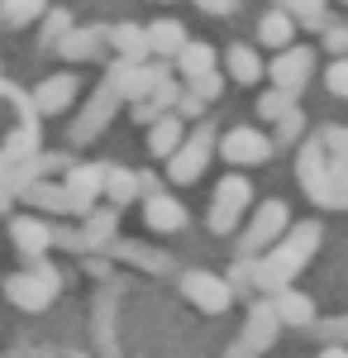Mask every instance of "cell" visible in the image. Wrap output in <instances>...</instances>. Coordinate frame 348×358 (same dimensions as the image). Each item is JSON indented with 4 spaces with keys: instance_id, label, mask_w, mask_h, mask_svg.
<instances>
[{
    "instance_id": "f35d334b",
    "label": "cell",
    "mask_w": 348,
    "mask_h": 358,
    "mask_svg": "<svg viewBox=\"0 0 348 358\" xmlns=\"http://www.w3.org/2000/svg\"><path fill=\"white\" fill-rule=\"evenodd\" d=\"M324 53H334V57H348V29L344 24H324Z\"/></svg>"
},
{
    "instance_id": "2e32d148",
    "label": "cell",
    "mask_w": 348,
    "mask_h": 358,
    "mask_svg": "<svg viewBox=\"0 0 348 358\" xmlns=\"http://www.w3.org/2000/svg\"><path fill=\"white\" fill-rule=\"evenodd\" d=\"M10 244L20 248L24 258H43L53 248V224L43 215H15L10 220Z\"/></svg>"
},
{
    "instance_id": "4316f807",
    "label": "cell",
    "mask_w": 348,
    "mask_h": 358,
    "mask_svg": "<svg viewBox=\"0 0 348 358\" xmlns=\"http://www.w3.org/2000/svg\"><path fill=\"white\" fill-rule=\"evenodd\" d=\"M296 29L300 24L277 5V10H268V15L258 20V43H263V48H287V43H296Z\"/></svg>"
},
{
    "instance_id": "30bf717a",
    "label": "cell",
    "mask_w": 348,
    "mask_h": 358,
    "mask_svg": "<svg viewBox=\"0 0 348 358\" xmlns=\"http://www.w3.org/2000/svg\"><path fill=\"white\" fill-rule=\"evenodd\" d=\"M182 296H187L196 310H205V315H224V310L234 306V287H229V277L191 268V273H182Z\"/></svg>"
},
{
    "instance_id": "7c38bea8",
    "label": "cell",
    "mask_w": 348,
    "mask_h": 358,
    "mask_svg": "<svg viewBox=\"0 0 348 358\" xmlns=\"http://www.w3.org/2000/svg\"><path fill=\"white\" fill-rule=\"evenodd\" d=\"M62 187H67V206H72V215H86L91 206H101V196H106V163H72L67 167V177H62Z\"/></svg>"
},
{
    "instance_id": "ffe728a7",
    "label": "cell",
    "mask_w": 348,
    "mask_h": 358,
    "mask_svg": "<svg viewBox=\"0 0 348 358\" xmlns=\"http://www.w3.org/2000/svg\"><path fill=\"white\" fill-rule=\"evenodd\" d=\"M29 210H43V215H72V206H67V187L62 182H43V177H29L24 187H20Z\"/></svg>"
},
{
    "instance_id": "9c48e42d",
    "label": "cell",
    "mask_w": 348,
    "mask_h": 358,
    "mask_svg": "<svg viewBox=\"0 0 348 358\" xmlns=\"http://www.w3.org/2000/svg\"><path fill=\"white\" fill-rule=\"evenodd\" d=\"M119 106H124V101L115 96V86L101 82V86H96V96H91V101L81 106V115L72 120V129H67V143H77V148H81V143H91V138H101Z\"/></svg>"
},
{
    "instance_id": "cb8c5ba5",
    "label": "cell",
    "mask_w": 348,
    "mask_h": 358,
    "mask_svg": "<svg viewBox=\"0 0 348 358\" xmlns=\"http://www.w3.org/2000/svg\"><path fill=\"white\" fill-rule=\"evenodd\" d=\"M315 206H324V210H348V163L344 158H329L324 187H320V196H315Z\"/></svg>"
},
{
    "instance_id": "5b68a950",
    "label": "cell",
    "mask_w": 348,
    "mask_h": 358,
    "mask_svg": "<svg viewBox=\"0 0 348 358\" xmlns=\"http://www.w3.org/2000/svg\"><path fill=\"white\" fill-rule=\"evenodd\" d=\"M253 206V182L243 177V172H229L219 187H215L210 196V215H205V224H210L215 234H234L243 224V210Z\"/></svg>"
},
{
    "instance_id": "d590c367",
    "label": "cell",
    "mask_w": 348,
    "mask_h": 358,
    "mask_svg": "<svg viewBox=\"0 0 348 358\" xmlns=\"http://www.w3.org/2000/svg\"><path fill=\"white\" fill-rule=\"evenodd\" d=\"M320 143H324V153H329V158H344V163H348V124H324Z\"/></svg>"
},
{
    "instance_id": "74e56055",
    "label": "cell",
    "mask_w": 348,
    "mask_h": 358,
    "mask_svg": "<svg viewBox=\"0 0 348 358\" xmlns=\"http://www.w3.org/2000/svg\"><path fill=\"white\" fill-rule=\"evenodd\" d=\"M172 110L182 115V120H205V101H201L196 91H187V86H182V96H177V106H172Z\"/></svg>"
},
{
    "instance_id": "4fadbf2b",
    "label": "cell",
    "mask_w": 348,
    "mask_h": 358,
    "mask_svg": "<svg viewBox=\"0 0 348 358\" xmlns=\"http://www.w3.org/2000/svg\"><path fill=\"white\" fill-rule=\"evenodd\" d=\"M81 96V77L77 67H62V72H53V77H43V82L34 86V115H67L72 106H77Z\"/></svg>"
},
{
    "instance_id": "e0dca14e",
    "label": "cell",
    "mask_w": 348,
    "mask_h": 358,
    "mask_svg": "<svg viewBox=\"0 0 348 358\" xmlns=\"http://www.w3.org/2000/svg\"><path fill=\"white\" fill-rule=\"evenodd\" d=\"M115 229H119V206H91L81 215V248H110L115 244Z\"/></svg>"
},
{
    "instance_id": "277c9868",
    "label": "cell",
    "mask_w": 348,
    "mask_h": 358,
    "mask_svg": "<svg viewBox=\"0 0 348 358\" xmlns=\"http://www.w3.org/2000/svg\"><path fill=\"white\" fill-rule=\"evenodd\" d=\"M215 124H196L187 138H182V148L167 158V182H177V187H191V182H201L205 177V163L215 158Z\"/></svg>"
},
{
    "instance_id": "d6986e66",
    "label": "cell",
    "mask_w": 348,
    "mask_h": 358,
    "mask_svg": "<svg viewBox=\"0 0 348 358\" xmlns=\"http://www.w3.org/2000/svg\"><path fill=\"white\" fill-rule=\"evenodd\" d=\"M182 138H187V120L177 110H167V115H158L153 124H148V153L158 158V163H167L177 148H182Z\"/></svg>"
},
{
    "instance_id": "9a60e30c",
    "label": "cell",
    "mask_w": 348,
    "mask_h": 358,
    "mask_svg": "<svg viewBox=\"0 0 348 358\" xmlns=\"http://www.w3.org/2000/svg\"><path fill=\"white\" fill-rule=\"evenodd\" d=\"M187 220H191L187 206H182L172 192H162V187H158V192L143 196V224H148L153 234H182Z\"/></svg>"
},
{
    "instance_id": "8992f818",
    "label": "cell",
    "mask_w": 348,
    "mask_h": 358,
    "mask_svg": "<svg viewBox=\"0 0 348 358\" xmlns=\"http://www.w3.org/2000/svg\"><path fill=\"white\" fill-rule=\"evenodd\" d=\"M215 153L229 167H263L272 153H277V143H272V134H263L258 124H234V129H224V134L215 138Z\"/></svg>"
},
{
    "instance_id": "836d02e7",
    "label": "cell",
    "mask_w": 348,
    "mask_h": 358,
    "mask_svg": "<svg viewBox=\"0 0 348 358\" xmlns=\"http://www.w3.org/2000/svg\"><path fill=\"white\" fill-rule=\"evenodd\" d=\"M291 106H296V96H291V91H282V86H272V91L258 96V115H263V120H282Z\"/></svg>"
},
{
    "instance_id": "ee69618b",
    "label": "cell",
    "mask_w": 348,
    "mask_h": 358,
    "mask_svg": "<svg viewBox=\"0 0 348 358\" xmlns=\"http://www.w3.org/2000/svg\"><path fill=\"white\" fill-rule=\"evenodd\" d=\"M0 91H5V82H0Z\"/></svg>"
},
{
    "instance_id": "52a82bcc",
    "label": "cell",
    "mask_w": 348,
    "mask_h": 358,
    "mask_svg": "<svg viewBox=\"0 0 348 358\" xmlns=\"http://www.w3.org/2000/svg\"><path fill=\"white\" fill-rule=\"evenodd\" d=\"M162 72H167V62L162 57H148V62H129V57H115L106 72V82L115 86V96L129 106V101H143L148 91H153V82H158Z\"/></svg>"
},
{
    "instance_id": "83f0119b",
    "label": "cell",
    "mask_w": 348,
    "mask_h": 358,
    "mask_svg": "<svg viewBox=\"0 0 348 358\" xmlns=\"http://www.w3.org/2000/svg\"><path fill=\"white\" fill-rule=\"evenodd\" d=\"M110 248H115L124 263H138L143 273H167V268H172V258H167V253H158V248H148V244H124V239H115Z\"/></svg>"
},
{
    "instance_id": "44dd1931",
    "label": "cell",
    "mask_w": 348,
    "mask_h": 358,
    "mask_svg": "<svg viewBox=\"0 0 348 358\" xmlns=\"http://www.w3.org/2000/svg\"><path fill=\"white\" fill-rule=\"evenodd\" d=\"M106 38H110V53L115 57H129V62H148V29L143 24H129V20H124V24H110L106 29Z\"/></svg>"
},
{
    "instance_id": "8d00e7d4",
    "label": "cell",
    "mask_w": 348,
    "mask_h": 358,
    "mask_svg": "<svg viewBox=\"0 0 348 358\" xmlns=\"http://www.w3.org/2000/svg\"><path fill=\"white\" fill-rule=\"evenodd\" d=\"M324 86H329V96L348 101V57H334V62L324 67Z\"/></svg>"
},
{
    "instance_id": "ab89813d",
    "label": "cell",
    "mask_w": 348,
    "mask_h": 358,
    "mask_svg": "<svg viewBox=\"0 0 348 358\" xmlns=\"http://www.w3.org/2000/svg\"><path fill=\"white\" fill-rule=\"evenodd\" d=\"M196 10H201V15H215V20H224V15L239 10V0H196Z\"/></svg>"
},
{
    "instance_id": "484cf974",
    "label": "cell",
    "mask_w": 348,
    "mask_h": 358,
    "mask_svg": "<svg viewBox=\"0 0 348 358\" xmlns=\"http://www.w3.org/2000/svg\"><path fill=\"white\" fill-rule=\"evenodd\" d=\"M172 62H177V77L187 82V77H201V72H210L215 62H219V53H215L205 38H187V43H182V53L172 57Z\"/></svg>"
},
{
    "instance_id": "d4e9b609",
    "label": "cell",
    "mask_w": 348,
    "mask_h": 358,
    "mask_svg": "<svg viewBox=\"0 0 348 358\" xmlns=\"http://www.w3.org/2000/svg\"><path fill=\"white\" fill-rule=\"evenodd\" d=\"M143 196V187H138V172L134 167H119V163H106V201L110 206H129V201H138Z\"/></svg>"
},
{
    "instance_id": "f1b7e54d",
    "label": "cell",
    "mask_w": 348,
    "mask_h": 358,
    "mask_svg": "<svg viewBox=\"0 0 348 358\" xmlns=\"http://www.w3.org/2000/svg\"><path fill=\"white\" fill-rule=\"evenodd\" d=\"M43 10H48V0H0V24L24 29L34 20H43Z\"/></svg>"
},
{
    "instance_id": "3957f363",
    "label": "cell",
    "mask_w": 348,
    "mask_h": 358,
    "mask_svg": "<svg viewBox=\"0 0 348 358\" xmlns=\"http://www.w3.org/2000/svg\"><path fill=\"white\" fill-rule=\"evenodd\" d=\"M287 224H291V206H287V201H263V206H253L248 224L239 229V258L268 253V248L287 234Z\"/></svg>"
},
{
    "instance_id": "6da1fadb",
    "label": "cell",
    "mask_w": 348,
    "mask_h": 358,
    "mask_svg": "<svg viewBox=\"0 0 348 358\" xmlns=\"http://www.w3.org/2000/svg\"><path fill=\"white\" fill-rule=\"evenodd\" d=\"M320 239H324V229L315 220L291 224V229H287V234H282L268 253H258V258H253V292L272 296V292L291 287L296 277L305 273V263L320 253Z\"/></svg>"
},
{
    "instance_id": "4dcf8cb0",
    "label": "cell",
    "mask_w": 348,
    "mask_h": 358,
    "mask_svg": "<svg viewBox=\"0 0 348 358\" xmlns=\"http://www.w3.org/2000/svg\"><path fill=\"white\" fill-rule=\"evenodd\" d=\"M272 124H277V134H272V143H277V148L300 143V134H305V110H300V106H291V110L282 115V120H272Z\"/></svg>"
},
{
    "instance_id": "60d3db41",
    "label": "cell",
    "mask_w": 348,
    "mask_h": 358,
    "mask_svg": "<svg viewBox=\"0 0 348 358\" xmlns=\"http://www.w3.org/2000/svg\"><path fill=\"white\" fill-rule=\"evenodd\" d=\"M229 287H253V258H234V268H229Z\"/></svg>"
},
{
    "instance_id": "7bdbcfd3",
    "label": "cell",
    "mask_w": 348,
    "mask_h": 358,
    "mask_svg": "<svg viewBox=\"0 0 348 358\" xmlns=\"http://www.w3.org/2000/svg\"><path fill=\"white\" fill-rule=\"evenodd\" d=\"M315 358H348V349H344V344H324Z\"/></svg>"
},
{
    "instance_id": "b9f144b4",
    "label": "cell",
    "mask_w": 348,
    "mask_h": 358,
    "mask_svg": "<svg viewBox=\"0 0 348 358\" xmlns=\"http://www.w3.org/2000/svg\"><path fill=\"white\" fill-rule=\"evenodd\" d=\"M158 115H167V110H153L148 101H129V120H134V124H143V129H148Z\"/></svg>"
},
{
    "instance_id": "7a4b0ae2",
    "label": "cell",
    "mask_w": 348,
    "mask_h": 358,
    "mask_svg": "<svg viewBox=\"0 0 348 358\" xmlns=\"http://www.w3.org/2000/svg\"><path fill=\"white\" fill-rule=\"evenodd\" d=\"M57 287H62V277L53 273V263L34 258V268L5 277V301L20 306V310H48L53 296H57Z\"/></svg>"
},
{
    "instance_id": "e575fe53",
    "label": "cell",
    "mask_w": 348,
    "mask_h": 358,
    "mask_svg": "<svg viewBox=\"0 0 348 358\" xmlns=\"http://www.w3.org/2000/svg\"><path fill=\"white\" fill-rule=\"evenodd\" d=\"M67 29H72V15H67V10H43V29H38V34H43V48H57V38H62Z\"/></svg>"
},
{
    "instance_id": "603a6c76",
    "label": "cell",
    "mask_w": 348,
    "mask_h": 358,
    "mask_svg": "<svg viewBox=\"0 0 348 358\" xmlns=\"http://www.w3.org/2000/svg\"><path fill=\"white\" fill-rule=\"evenodd\" d=\"M143 29H148V53L162 57V62H172V57L182 53V43L191 38L182 20H153V24H143Z\"/></svg>"
},
{
    "instance_id": "1f68e13d",
    "label": "cell",
    "mask_w": 348,
    "mask_h": 358,
    "mask_svg": "<svg viewBox=\"0 0 348 358\" xmlns=\"http://www.w3.org/2000/svg\"><path fill=\"white\" fill-rule=\"evenodd\" d=\"M177 96H182V82H177L172 72H162L158 82H153V91H148L143 101H148L153 110H172V106H177Z\"/></svg>"
},
{
    "instance_id": "ac0fdd59",
    "label": "cell",
    "mask_w": 348,
    "mask_h": 358,
    "mask_svg": "<svg viewBox=\"0 0 348 358\" xmlns=\"http://www.w3.org/2000/svg\"><path fill=\"white\" fill-rule=\"evenodd\" d=\"M224 77L239 86H258L268 77V62L258 57V48H248V43H229L224 48Z\"/></svg>"
},
{
    "instance_id": "8fae6325",
    "label": "cell",
    "mask_w": 348,
    "mask_h": 358,
    "mask_svg": "<svg viewBox=\"0 0 348 358\" xmlns=\"http://www.w3.org/2000/svg\"><path fill=\"white\" fill-rule=\"evenodd\" d=\"M310 72H315V48H305V43H287V48H277V57L268 62L272 86H282V91H291V96L305 91Z\"/></svg>"
},
{
    "instance_id": "f546056e",
    "label": "cell",
    "mask_w": 348,
    "mask_h": 358,
    "mask_svg": "<svg viewBox=\"0 0 348 358\" xmlns=\"http://www.w3.org/2000/svg\"><path fill=\"white\" fill-rule=\"evenodd\" d=\"M277 5H282L300 29H324V5H329V0H277Z\"/></svg>"
},
{
    "instance_id": "5bb4252c",
    "label": "cell",
    "mask_w": 348,
    "mask_h": 358,
    "mask_svg": "<svg viewBox=\"0 0 348 358\" xmlns=\"http://www.w3.org/2000/svg\"><path fill=\"white\" fill-rule=\"evenodd\" d=\"M106 48H110V38H106V29H101V24H72L62 38H57L53 53L62 57L67 67H81V62H96Z\"/></svg>"
},
{
    "instance_id": "d6a6232c",
    "label": "cell",
    "mask_w": 348,
    "mask_h": 358,
    "mask_svg": "<svg viewBox=\"0 0 348 358\" xmlns=\"http://www.w3.org/2000/svg\"><path fill=\"white\" fill-rule=\"evenodd\" d=\"M182 86H187V91H196V96L210 106V101H219V91H224V72H219V67H210V72H201V77H187Z\"/></svg>"
},
{
    "instance_id": "7402d4cb",
    "label": "cell",
    "mask_w": 348,
    "mask_h": 358,
    "mask_svg": "<svg viewBox=\"0 0 348 358\" xmlns=\"http://www.w3.org/2000/svg\"><path fill=\"white\" fill-rule=\"evenodd\" d=\"M272 310H277L282 325H296V330L315 320V301H310L296 282H291V287H282V292H272Z\"/></svg>"
},
{
    "instance_id": "f6af8a7d",
    "label": "cell",
    "mask_w": 348,
    "mask_h": 358,
    "mask_svg": "<svg viewBox=\"0 0 348 358\" xmlns=\"http://www.w3.org/2000/svg\"><path fill=\"white\" fill-rule=\"evenodd\" d=\"M344 5H348V0H344Z\"/></svg>"
},
{
    "instance_id": "ba28073f",
    "label": "cell",
    "mask_w": 348,
    "mask_h": 358,
    "mask_svg": "<svg viewBox=\"0 0 348 358\" xmlns=\"http://www.w3.org/2000/svg\"><path fill=\"white\" fill-rule=\"evenodd\" d=\"M277 330H282V320H277V310H272V296H268V301H253V310H248V325L239 330L234 349H229L224 358H263V354L272 349Z\"/></svg>"
}]
</instances>
